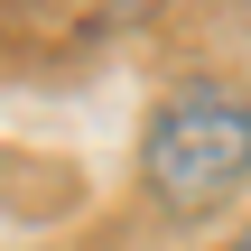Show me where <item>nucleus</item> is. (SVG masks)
Instances as JSON below:
<instances>
[{
  "mask_svg": "<svg viewBox=\"0 0 251 251\" xmlns=\"http://www.w3.org/2000/svg\"><path fill=\"white\" fill-rule=\"evenodd\" d=\"M149 177H158V196H168L177 214L224 205L251 177V112L233 93H214V84L177 93V102L149 121Z\"/></svg>",
  "mask_w": 251,
  "mask_h": 251,
  "instance_id": "f257e3e1",
  "label": "nucleus"
},
{
  "mask_svg": "<svg viewBox=\"0 0 251 251\" xmlns=\"http://www.w3.org/2000/svg\"><path fill=\"white\" fill-rule=\"evenodd\" d=\"M242 251H251V242H242Z\"/></svg>",
  "mask_w": 251,
  "mask_h": 251,
  "instance_id": "f03ea898",
  "label": "nucleus"
}]
</instances>
